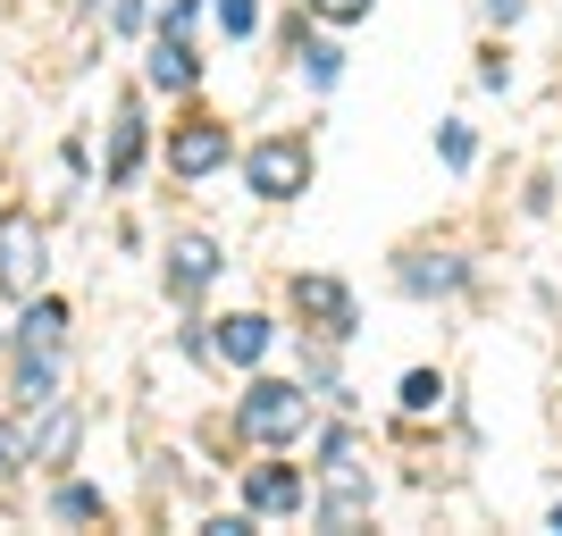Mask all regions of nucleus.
Listing matches in <instances>:
<instances>
[{
  "instance_id": "0eeeda50",
  "label": "nucleus",
  "mask_w": 562,
  "mask_h": 536,
  "mask_svg": "<svg viewBox=\"0 0 562 536\" xmlns=\"http://www.w3.org/2000/svg\"><path fill=\"white\" fill-rule=\"evenodd\" d=\"M227 151H235V135H227V126H211V117L168 135V168H177V176H211V168H227Z\"/></svg>"
},
{
  "instance_id": "ddd939ff",
  "label": "nucleus",
  "mask_w": 562,
  "mask_h": 536,
  "mask_svg": "<svg viewBox=\"0 0 562 536\" xmlns=\"http://www.w3.org/2000/svg\"><path fill=\"white\" fill-rule=\"evenodd\" d=\"M59 335H68V310H59V303H34V294H25V327H18V344H25V352H59Z\"/></svg>"
},
{
  "instance_id": "39448f33",
  "label": "nucleus",
  "mask_w": 562,
  "mask_h": 536,
  "mask_svg": "<svg viewBox=\"0 0 562 536\" xmlns=\"http://www.w3.org/2000/svg\"><path fill=\"white\" fill-rule=\"evenodd\" d=\"M211 277H218V243L211 235H177V243H168V294H177V303H202Z\"/></svg>"
},
{
  "instance_id": "4be33fe9",
  "label": "nucleus",
  "mask_w": 562,
  "mask_h": 536,
  "mask_svg": "<svg viewBox=\"0 0 562 536\" xmlns=\"http://www.w3.org/2000/svg\"><path fill=\"white\" fill-rule=\"evenodd\" d=\"M311 18H328V25H352V18H370V0H311Z\"/></svg>"
},
{
  "instance_id": "dca6fc26",
  "label": "nucleus",
  "mask_w": 562,
  "mask_h": 536,
  "mask_svg": "<svg viewBox=\"0 0 562 536\" xmlns=\"http://www.w3.org/2000/svg\"><path fill=\"white\" fill-rule=\"evenodd\" d=\"M25 461H34V436H25V420H0V487H9Z\"/></svg>"
},
{
  "instance_id": "412c9836",
  "label": "nucleus",
  "mask_w": 562,
  "mask_h": 536,
  "mask_svg": "<svg viewBox=\"0 0 562 536\" xmlns=\"http://www.w3.org/2000/svg\"><path fill=\"white\" fill-rule=\"evenodd\" d=\"M437 151H446L453 168H470V160H479V142H470V126H437Z\"/></svg>"
},
{
  "instance_id": "423d86ee",
  "label": "nucleus",
  "mask_w": 562,
  "mask_h": 536,
  "mask_svg": "<svg viewBox=\"0 0 562 536\" xmlns=\"http://www.w3.org/2000/svg\"><path fill=\"white\" fill-rule=\"evenodd\" d=\"M0 285H9V294H34V285H43V227H34V218H9V227H0Z\"/></svg>"
},
{
  "instance_id": "f8f14e48",
  "label": "nucleus",
  "mask_w": 562,
  "mask_h": 536,
  "mask_svg": "<svg viewBox=\"0 0 562 536\" xmlns=\"http://www.w3.org/2000/svg\"><path fill=\"white\" fill-rule=\"evenodd\" d=\"M218 361H235V369H252L260 352H269V319H252V310H235V319H218Z\"/></svg>"
},
{
  "instance_id": "6e6552de",
  "label": "nucleus",
  "mask_w": 562,
  "mask_h": 536,
  "mask_svg": "<svg viewBox=\"0 0 562 536\" xmlns=\"http://www.w3.org/2000/svg\"><path fill=\"white\" fill-rule=\"evenodd\" d=\"M395 285L428 303V294H462V285H470V269H462L453 252H412V260L395 269Z\"/></svg>"
},
{
  "instance_id": "2eb2a0df",
  "label": "nucleus",
  "mask_w": 562,
  "mask_h": 536,
  "mask_svg": "<svg viewBox=\"0 0 562 536\" xmlns=\"http://www.w3.org/2000/svg\"><path fill=\"white\" fill-rule=\"evenodd\" d=\"M143 160V117H117V135H110V185H126Z\"/></svg>"
},
{
  "instance_id": "4468645a",
  "label": "nucleus",
  "mask_w": 562,
  "mask_h": 536,
  "mask_svg": "<svg viewBox=\"0 0 562 536\" xmlns=\"http://www.w3.org/2000/svg\"><path fill=\"white\" fill-rule=\"evenodd\" d=\"M18 395H25V411L59 402V361H50V352H25V369H18Z\"/></svg>"
},
{
  "instance_id": "f03ea898",
  "label": "nucleus",
  "mask_w": 562,
  "mask_h": 536,
  "mask_svg": "<svg viewBox=\"0 0 562 536\" xmlns=\"http://www.w3.org/2000/svg\"><path fill=\"white\" fill-rule=\"evenodd\" d=\"M244 185H252L260 202H294V193L311 185V151H303L294 135L252 142V151H244Z\"/></svg>"
},
{
  "instance_id": "9d476101",
  "label": "nucleus",
  "mask_w": 562,
  "mask_h": 536,
  "mask_svg": "<svg viewBox=\"0 0 562 536\" xmlns=\"http://www.w3.org/2000/svg\"><path fill=\"white\" fill-rule=\"evenodd\" d=\"M244 512H303V469H285V461L252 469L244 478Z\"/></svg>"
},
{
  "instance_id": "1a4fd4ad",
  "label": "nucleus",
  "mask_w": 562,
  "mask_h": 536,
  "mask_svg": "<svg viewBox=\"0 0 562 536\" xmlns=\"http://www.w3.org/2000/svg\"><path fill=\"white\" fill-rule=\"evenodd\" d=\"M193 76H202V59H193L186 25H160V43H151V84H160V93H193Z\"/></svg>"
},
{
  "instance_id": "6ab92c4d",
  "label": "nucleus",
  "mask_w": 562,
  "mask_h": 536,
  "mask_svg": "<svg viewBox=\"0 0 562 536\" xmlns=\"http://www.w3.org/2000/svg\"><path fill=\"white\" fill-rule=\"evenodd\" d=\"M59 520H101V494L93 487H59V503H50Z\"/></svg>"
},
{
  "instance_id": "9b49d317",
  "label": "nucleus",
  "mask_w": 562,
  "mask_h": 536,
  "mask_svg": "<svg viewBox=\"0 0 562 536\" xmlns=\"http://www.w3.org/2000/svg\"><path fill=\"white\" fill-rule=\"evenodd\" d=\"M76 436H85V420H76L68 402H43V427H34V461H43V469H68V461H76Z\"/></svg>"
},
{
  "instance_id": "7ed1b4c3",
  "label": "nucleus",
  "mask_w": 562,
  "mask_h": 536,
  "mask_svg": "<svg viewBox=\"0 0 562 536\" xmlns=\"http://www.w3.org/2000/svg\"><path fill=\"white\" fill-rule=\"evenodd\" d=\"M378 487H370V469L352 461V453H328L319 461V528H352V520H370Z\"/></svg>"
},
{
  "instance_id": "aec40b11",
  "label": "nucleus",
  "mask_w": 562,
  "mask_h": 536,
  "mask_svg": "<svg viewBox=\"0 0 562 536\" xmlns=\"http://www.w3.org/2000/svg\"><path fill=\"white\" fill-rule=\"evenodd\" d=\"M218 25H227L235 43H244V34L260 25V0H218Z\"/></svg>"
},
{
  "instance_id": "f257e3e1",
  "label": "nucleus",
  "mask_w": 562,
  "mask_h": 536,
  "mask_svg": "<svg viewBox=\"0 0 562 536\" xmlns=\"http://www.w3.org/2000/svg\"><path fill=\"white\" fill-rule=\"evenodd\" d=\"M235 427L260 436V444H294L311 427V395H303V386H285V377H260L252 395L235 402Z\"/></svg>"
},
{
  "instance_id": "5701e85b",
  "label": "nucleus",
  "mask_w": 562,
  "mask_h": 536,
  "mask_svg": "<svg viewBox=\"0 0 562 536\" xmlns=\"http://www.w3.org/2000/svg\"><path fill=\"white\" fill-rule=\"evenodd\" d=\"M520 9H529V0H487V18H495V25H513Z\"/></svg>"
},
{
  "instance_id": "20e7f679",
  "label": "nucleus",
  "mask_w": 562,
  "mask_h": 536,
  "mask_svg": "<svg viewBox=\"0 0 562 536\" xmlns=\"http://www.w3.org/2000/svg\"><path fill=\"white\" fill-rule=\"evenodd\" d=\"M294 319H311L319 335H336V344H345V335H352V294H345V277H294Z\"/></svg>"
},
{
  "instance_id": "a211bd4d",
  "label": "nucleus",
  "mask_w": 562,
  "mask_h": 536,
  "mask_svg": "<svg viewBox=\"0 0 562 536\" xmlns=\"http://www.w3.org/2000/svg\"><path fill=\"white\" fill-rule=\"evenodd\" d=\"M303 59H311V84H319V93H328L336 76H345V50H336V43H311Z\"/></svg>"
},
{
  "instance_id": "f3484780",
  "label": "nucleus",
  "mask_w": 562,
  "mask_h": 536,
  "mask_svg": "<svg viewBox=\"0 0 562 536\" xmlns=\"http://www.w3.org/2000/svg\"><path fill=\"white\" fill-rule=\"evenodd\" d=\"M437 402H446V377H437V369H412V377H403V411H437Z\"/></svg>"
}]
</instances>
